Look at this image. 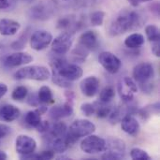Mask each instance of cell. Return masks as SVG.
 Listing matches in <instances>:
<instances>
[{
    "instance_id": "obj_1",
    "label": "cell",
    "mask_w": 160,
    "mask_h": 160,
    "mask_svg": "<svg viewBox=\"0 0 160 160\" xmlns=\"http://www.w3.org/2000/svg\"><path fill=\"white\" fill-rule=\"evenodd\" d=\"M142 22V17L139 13L133 10L124 9L112 22L109 27V34L112 37L125 34L140 27Z\"/></svg>"
},
{
    "instance_id": "obj_2",
    "label": "cell",
    "mask_w": 160,
    "mask_h": 160,
    "mask_svg": "<svg viewBox=\"0 0 160 160\" xmlns=\"http://www.w3.org/2000/svg\"><path fill=\"white\" fill-rule=\"evenodd\" d=\"M51 66L52 68V72L58 74L59 76L69 82H74L79 80L83 74L82 68H80L76 64L68 63L62 57L54 58L52 61Z\"/></svg>"
},
{
    "instance_id": "obj_3",
    "label": "cell",
    "mask_w": 160,
    "mask_h": 160,
    "mask_svg": "<svg viewBox=\"0 0 160 160\" xmlns=\"http://www.w3.org/2000/svg\"><path fill=\"white\" fill-rule=\"evenodd\" d=\"M14 76L17 80H34L43 82L49 80L51 72L43 66H29L17 70Z\"/></svg>"
},
{
    "instance_id": "obj_4",
    "label": "cell",
    "mask_w": 160,
    "mask_h": 160,
    "mask_svg": "<svg viewBox=\"0 0 160 160\" xmlns=\"http://www.w3.org/2000/svg\"><path fill=\"white\" fill-rule=\"evenodd\" d=\"M104 152L105 153L101 156L102 159H122L126 155L125 142L121 139L111 137L106 141V147Z\"/></svg>"
},
{
    "instance_id": "obj_5",
    "label": "cell",
    "mask_w": 160,
    "mask_h": 160,
    "mask_svg": "<svg viewBox=\"0 0 160 160\" xmlns=\"http://www.w3.org/2000/svg\"><path fill=\"white\" fill-rule=\"evenodd\" d=\"M95 131L96 126L91 121L86 119H78L70 125L68 131H67V133L78 141L80 138L91 135Z\"/></svg>"
},
{
    "instance_id": "obj_6",
    "label": "cell",
    "mask_w": 160,
    "mask_h": 160,
    "mask_svg": "<svg viewBox=\"0 0 160 160\" xmlns=\"http://www.w3.org/2000/svg\"><path fill=\"white\" fill-rule=\"evenodd\" d=\"M106 141L97 135H88L81 142V149L89 155H96L104 152Z\"/></svg>"
},
{
    "instance_id": "obj_7",
    "label": "cell",
    "mask_w": 160,
    "mask_h": 160,
    "mask_svg": "<svg viewBox=\"0 0 160 160\" xmlns=\"http://www.w3.org/2000/svg\"><path fill=\"white\" fill-rule=\"evenodd\" d=\"M155 69L152 64L147 62H142L135 66L133 69V78L134 81L139 82L142 86L147 85L148 82L154 77Z\"/></svg>"
},
{
    "instance_id": "obj_8",
    "label": "cell",
    "mask_w": 160,
    "mask_h": 160,
    "mask_svg": "<svg viewBox=\"0 0 160 160\" xmlns=\"http://www.w3.org/2000/svg\"><path fill=\"white\" fill-rule=\"evenodd\" d=\"M72 36L68 32H64L57 36L52 41V50L58 55H64L69 52L72 46Z\"/></svg>"
},
{
    "instance_id": "obj_9",
    "label": "cell",
    "mask_w": 160,
    "mask_h": 160,
    "mask_svg": "<svg viewBox=\"0 0 160 160\" xmlns=\"http://www.w3.org/2000/svg\"><path fill=\"white\" fill-rule=\"evenodd\" d=\"M98 62L104 68V69L111 74L117 73L122 67L121 60L115 54L110 52H103L99 53Z\"/></svg>"
},
{
    "instance_id": "obj_10",
    "label": "cell",
    "mask_w": 160,
    "mask_h": 160,
    "mask_svg": "<svg viewBox=\"0 0 160 160\" xmlns=\"http://www.w3.org/2000/svg\"><path fill=\"white\" fill-rule=\"evenodd\" d=\"M52 36L50 32L38 30L32 34L30 38V45L33 50L39 52L46 49L52 43Z\"/></svg>"
},
{
    "instance_id": "obj_11",
    "label": "cell",
    "mask_w": 160,
    "mask_h": 160,
    "mask_svg": "<svg viewBox=\"0 0 160 160\" xmlns=\"http://www.w3.org/2000/svg\"><path fill=\"white\" fill-rule=\"evenodd\" d=\"M15 148L16 152L20 156L29 155L35 152L37 148V142L32 137L27 135H20L15 141Z\"/></svg>"
},
{
    "instance_id": "obj_12",
    "label": "cell",
    "mask_w": 160,
    "mask_h": 160,
    "mask_svg": "<svg viewBox=\"0 0 160 160\" xmlns=\"http://www.w3.org/2000/svg\"><path fill=\"white\" fill-rule=\"evenodd\" d=\"M32 61H33V57L29 53L17 52L9 55H7L3 60V64L8 68H16L19 66L27 65Z\"/></svg>"
},
{
    "instance_id": "obj_13",
    "label": "cell",
    "mask_w": 160,
    "mask_h": 160,
    "mask_svg": "<svg viewBox=\"0 0 160 160\" xmlns=\"http://www.w3.org/2000/svg\"><path fill=\"white\" fill-rule=\"evenodd\" d=\"M54 8L50 3H39L29 10V16L32 19L39 20V21H45L52 17L53 14Z\"/></svg>"
},
{
    "instance_id": "obj_14",
    "label": "cell",
    "mask_w": 160,
    "mask_h": 160,
    "mask_svg": "<svg viewBox=\"0 0 160 160\" xmlns=\"http://www.w3.org/2000/svg\"><path fill=\"white\" fill-rule=\"evenodd\" d=\"M82 93L87 98L95 97L99 88V80L96 76H89L83 79L80 83Z\"/></svg>"
},
{
    "instance_id": "obj_15",
    "label": "cell",
    "mask_w": 160,
    "mask_h": 160,
    "mask_svg": "<svg viewBox=\"0 0 160 160\" xmlns=\"http://www.w3.org/2000/svg\"><path fill=\"white\" fill-rule=\"evenodd\" d=\"M72 102L70 100H68L65 104L63 105H56L53 106L50 112L49 115L52 120H60L62 118H66L70 116L73 113V107H72Z\"/></svg>"
},
{
    "instance_id": "obj_16",
    "label": "cell",
    "mask_w": 160,
    "mask_h": 160,
    "mask_svg": "<svg viewBox=\"0 0 160 160\" xmlns=\"http://www.w3.org/2000/svg\"><path fill=\"white\" fill-rule=\"evenodd\" d=\"M121 128L124 132L130 136H137L141 129L139 122L132 114H127L121 119Z\"/></svg>"
},
{
    "instance_id": "obj_17",
    "label": "cell",
    "mask_w": 160,
    "mask_h": 160,
    "mask_svg": "<svg viewBox=\"0 0 160 160\" xmlns=\"http://www.w3.org/2000/svg\"><path fill=\"white\" fill-rule=\"evenodd\" d=\"M98 39L95 31H85L79 38V45L88 51H94L98 48Z\"/></svg>"
},
{
    "instance_id": "obj_18",
    "label": "cell",
    "mask_w": 160,
    "mask_h": 160,
    "mask_svg": "<svg viewBox=\"0 0 160 160\" xmlns=\"http://www.w3.org/2000/svg\"><path fill=\"white\" fill-rule=\"evenodd\" d=\"M21 114L20 110L11 104H6L0 107V121L13 122L19 118Z\"/></svg>"
},
{
    "instance_id": "obj_19",
    "label": "cell",
    "mask_w": 160,
    "mask_h": 160,
    "mask_svg": "<svg viewBox=\"0 0 160 160\" xmlns=\"http://www.w3.org/2000/svg\"><path fill=\"white\" fill-rule=\"evenodd\" d=\"M21 28V24L10 19H0V34L2 36H13Z\"/></svg>"
},
{
    "instance_id": "obj_20",
    "label": "cell",
    "mask_w": 160,
    "mask_h": 160,
    "mask_svg": "<svg viewBox=\"0 0 160 160\" xmlns=\"http://www.w3.org/2000/svg\"><path fill=\"white\" fill-rule=\"evenodd\" d=\"M144 37L140 33H133L127 37L125 39V45L129 49H139L144 44Z\"/></svg>"
},
{
    "instance_id": "obj_21",
    "label": "cell",
    "mask_w": 160,
    "mask_h": 160,
    "mask_svg": "<svg viewBox=\"0 0 160 160\" xmlns=\"http://www.w3.org/2000/svg\"><path fill=\"white\" fill-rule=\"evenodd\" d=\"M68 131L67 125L64 122L57 121L54 123L52 127H50V129L48 130V138H58V137H64Z\"/></svg>"
},
{
    "instance_id": "obj_22",
    "label": "cell",
    "mask_w": 160,
    "mask_h": 160,
    "mask_svg": "<svg viewBox=\"0 0 160 160\" xmlns=\"http://www.w3.org/2000/svg\"><path fill=\"white\" fill-rule=\"evenodd\" d=\"M94 105L96 108L97 116L101 119L108 118L113 109V106L110 105V103H104L101 101H97L94 103Z\"/></svg>"
},
{
    "instance_id": "obj_23",
    "label": "cell",
    "mask_w": 160,
    "mask_h": 160,
    "mask_svg": "<svg viewBox=\"0 0 160 160\" xmlns=\"http://www.w3.org/2000/svg\"><path fill=\"white\" fill-rule=\"evenodd\" d=\"M38 98L40 104L48 105L53 102V94L49 86H41L38 93Z\"/></svg>"
},
{
    "instance_id": "obj_24",
    "label": "cell",
    "mask_w": 160,
    "mask_h": 160,
    "mask_svg": "<svg viewBox=\"0 0 160 160\" xmlns=\"http://www.w3.org/2000/svg\"><path fill=\"white\" fill-rule=\"evenodd\" d=\"M55 157V153L49 149L47 151H43L41 153H38V154H35L32 153V154H29V155H25V156H20V158L21 159H40V160H50L52 159L53 158Z\"/></svg>"
},
{
    "instance_id": "obj_25",
    "label": "cell",
    "mask_w": 160,
    "mask_h": 160,
    "mask_svg": "<svg viewBox=\"0 0 160 160\" xmlns=\"http://www.w3.org/2000/svg\"><path fill=\"white\" fill-rule=\"evenodd\" d=\"M41 121H42L41 120V116H40V113L38 112V110L30 111L24 116V122L30 128H37Z\"/></svg>"
},
{
    "instance_id": "obj_26",
    "label": "cell",
    "mask_w": 160,
    "mask_h": 160,
    "mask_svg": "<svg viewBox=\"0 0 160 160\" xmlns=\"http://www.w3.org/2000/svg\"><path fill=\"white\" fill-rule=\"evenodd\" d=\"M77 25L78 24L75 22V17L72 15H68V16H64L60 18L56 23V27L60 30H68Z\"/></svg>"
},
{
    "instance_id": "obj_27",
    "label": "cell",
    "mask_w": 160,
    "mask_h": 160,
    "mask_svg": "<svg viewBox=\"0 0 160 160\" xmlns=\"http://www.w3.org/2000/svg\"><path fill=\"white\" fill-rule=\"evenodd\" d=\"M118 91H119V95H120L121 98L124 100V102L128 103V102H130V101L133 100V98H134V93L131 92L126 86V84L124 83L123 81H121L118 83Z\"/></svg>"
},
{
    "instance_id": "obj_28",
    "label": "cell",
    "mask_w": 160,
    "mask_h": 160,
    "mask_svg": "<svg viewBox=\"0 0 160 160\" xmlns=\"http://www.w3.org/2000/svg\"><path fill=\"white\" fill-rule=\"evenodd\" d=\"M145 34L150 42L160 41L159 28L155 24H149L145 27Z\"/></svg>"
},
{
    "instance_id": "obj_29",
    "label": "cell",
    "mask_w": 160,
    "mask_h": 160,
    "mask_svg": "<svg viewBox=\"0 0 160 160\" xmlns=\"http://www.w3.org/2000/svg\"><path fill=\"white\" fill-rule=\"evenodd\" d=\"M88 52L89 51L86 50L85 48H83L82 46L81 45H78L73 51H72V57H73V60L75 62H80V63H82L85 61L86 57L88 56Z\"/></svg>"
},
{
    "instance_id": "obj_30",
    "label": "cell",
    "mask_w": 160,
    "mask_h": 160,
    "mask_svg": "<svg viewBox=\"0 0 160 160\" xmlns=\"http://www.w3.org/2000/svg\"><path fill=\"white\" fill-rule=\"evenodd\" d=\"M115 97V91L113 87L107 86L99 94V101L104 103H110Z\"/></svg>"
},
{
    "instance_id": "obj_31",
    "label": "cell",
    "mask_w": 160,
    "mask_h": 160,
    "mask_svg": "<svg viewBox=\"0 0 160 160\" xmlns=\"http://www.w3.org/2000/svg\"><path fill=\"white\" fill-rule=\"evenodd\" d=\"M29 32H30V28H27L21 36L20 38L14 41L12 44H11V48L13 50H22L24 48V46L26 45V42H27V38H28V36H29Z\"/></svg>"
},
{
    "instance_id": "obj_32",
    "label": "cell",
    "mask_w": 160,
    "mask_h": 160,
    "mask_svg": "<svg viewBox=\"0 0 160 160\" xmlns=\"http://www.w3.org/2000/svg\"><path fill=\"white\" fill-rule=\"evenodd\" d=\"M130 157L134 160H150L151 157L141 148H133L130 151Z\"/></svg>"
},
{
    "instance_id": "obj_33",
    "label": "cell",
    "mask_w": 160,
    "mask_h": 160,
    "mask_svg": "<svg viewBox=\"0 0 160 160\" xmlns=\"http://www.w3.org/2000/svg\"><path fill=\"white\" fill-rule=\"evenodd\" d=\"M104 17H105V13L101 10H98L95 11L91 14L90 16V22L91 24L94 26H100L103 23L104 21Z\"/></svg>"
},
{
    "instance_id": "obj_34",
    "label": "cell",
    "mask_w": 160,
    "mask_h": 160,
    "mask_svg": "<svg viewBox=\"0 0 160 160\" xmlns=\"http://www.w3.org/2000/svg\"><path fill=\"white\" fill-rule=\"evenodd\" d=\"M27 94H28L27 88H26L25 86L21 85V86L16 87V88L13 90V92H12V94H11V98H12L14 100H22V99H24V98H26Z\"/></svg>"
},
{
    "instance_id": "obj_35",
    "label": "cell",
    "mask_w": 160,
    "mask_h": 160,
    "mask_svg": "<svg viewBox=\"0 0 160 160\" xmlns=\"http://www.w3.org/2000/svg\"><path fill=\"white\" fill-rule=\"evenodd\" d=\"M159 111V104L157 103L153 106H147L143 109H142L141 111H139V113L140 115L142 116V119H146L148 116H150L152 114L153 112H158Z\"/></svg>"
},
{
    "instance_id": "obj_36",
    "label": "cell",
    "mask_w": 160,
    "mask_h": 160,
    "mask_svg": "<svg viewBox=\"0 0 160 160\" xmlns=\"http://www.w3.org/2000/svg\"><path fill=\"white\" fill-rule=\"evenodd\" d=\"M52 82L56 85H58L60 87H63V88H69V87L72 86V84H71V82L69 81H67L66 79L62 78L61 76H59L58 74H56L54 72H52Z\"/></svg>"
},
{
    "instance_id": "obj_37",
    "label": "cell",
    "mask_w": 160,
    "mask_h": 160,
    "mask_svg": "<svg viewBox=\"0 0 160 160\" xmlns=\"http://www.w3.org/2000/svg\"><path fill=\"white\" fill-rule=\"evenodd\" d=\"M81 111L85 116H92L96 113V108L94 103H83L81 106Z\"/></svg>"
},
{
    "instance_id": "obj_38",
    "label": "cell",
    "mask_w": 160,
    "mask_h": 160,
    "mask_svg": "<svg viewBox=\"0 0 160 160\" xmlns=\"http://www.w3.org/2000/svg\"><path fill=\"white\" fill-rule=\"evenodd\" d=\"M122 81L124 82V83L126 84V86H127L131 92H133L134 94L138 92V86H137V83H136V82L134 81V79H132V78H130V77H125Z\"/></svg>"
},
{
    "instance_id": "obj_39",
    "label": "cell",
    "mask_w": 160,
    "mask_h": 160,
    "mask_svg": "<svg viewBox=\"0 0 160 160\" xmlns=\"http://www.w3.org/2000/svg\"><path fill=\"white\" fill-rule=\"evenodd\" d=\"M27 103H28V105H30L32 107H38V105L40 103H39V100L38 98V94H31L27 98Z\"/></svg>"
},
{
    "instance_id": "obj_40",
    "label": "cell",
    "mask_w": 160,
    "mask_h": 160,
    "mask_svg": "<svg viewBox=\"0 0 160 160\" xmlns=\"http://www.w3.org/2000/svg\"><path fill=\"white\" fill-rule=\"evenodd\" d=\"M11 128L4 124H0V139L6 138L8 134H10Z\"/></svg>"
},
{
    "instance_id": "obj_41",
    "label": "cell",
    "mask_w": 160,
    "mask_h": 160,
    "mask_svg": "<svg viewBox=\"0 0 160 160\" xmlns=\"http://www.w3.org/2000/svg\"><path fill=\"white\" fill-rule=\"evenodd\" d=\"M50 127H51V126H50V124H49L47 121H41L40 124L38 126L37 129H38V131L40 132V133H47L48 130L50 129Z\"/></svg>"
},
{
    "instance_id": "obj_42",
    "label": "cell",
    "mask_w": 160,
    "mask_h": 160,
    "mask_svg": "<svg viewBox=\"0 0 160 160\" xmlns=\"http://www.w3.org/2000/svg\"><path fill=\"white\" fill-rule=\"evenodd\" d=\"M152 52L153 53L157 56H160V41H156V42H152Z\"/></svg>"
},
{
    "instance_id": "obj_43",
    "label": "cell",
    "mask_w": 160,
    "mask_h": 160,
    "mask_svg": "<svg viewBox=\"0 0 160 160\" xmlns=\"http://www.w3.org/2000/svg\"><path fill=\"white\" fill-rule=\"evenodd\" d=\"M8 92V86L5 83H0V99L6 95Z\"/></svg>"
},
{
    "instance_id": "obj_44",
    "label": "cell",
    "mask_w": 160,
    "mask_h": 160,
    "mask_svg": "<svg viewBox=\"0 0 160 160\" xmlns=\"http://www.w3.org/2000/svg\"><path fill=\"white\" fill-rule=\"evenodd\" d=\"M128 1L130 3L131 6L137 7V6H139L140 4H142L143 2H148V1H152V0H128Z\"/></svg>"
},
{
    "instance_id": "obj_45",
    "label": "cell",
    "mask_w": 160,
    "mask_h": 160,
    "mask_svg": "<svg viewBox=\"0 0 160 160\" xmlns=\"http://www.w3.org/2000/svg\"><path fill=\"white\" fill-rule=\"evenodd\" d=\"M9 7L8 0H0V9H5Z\"/></svg>"
},
{
    "instance_id": "obj_46",
    "label": "cell",
    "mask_w": 160,
    "mask_h": 160,
    "mask_svg": "<svg viewBox=\"0 0 160 160\" xmlns=\"http://www.w3.org/2000/svg\"><path fill=\"white\" fill-rule=\"evenodd\" d=\"M65 95H66L68 100L73 101V99H74V93H73L72 91H67V92L65 93Z\"/></svg>"
},
{
    "instance_id": "obj_47",
    "label": "cell",
    "mask_w": 160,
    "mask_h": 160,
    "mask_svg": "<svg viewBox=\"0 0 160 160\" xmlns=\"http://www.w3.org/2000/svg\"><path fill=\"white\" fill-rule=\"evenodd\" d=\"M7 158H8L7 154H6L4 151H1V150H0V160H6Z\"/></svg>"
},
{
    "instance_id": "obj_48",
    "label": "cell",
    "mask_w": 160,
    "mask_h": 160,
    "mask_svg": "<svg viewBox=\"0 0 160 160\" xmlns=\"http://www.w3.org/2000/svg\"><path fill=\"white\" fill-rule=\"evenodd\" d=\"M3 50H4V46H3L2 44H0V53L3 52ZM0 55H1V54H0Z\"/></svg>"
},
{
    "instance_id": "obj_49",
    "label": "cell",
    "mask_w": 160,
    "mask_h": 160,
    "mask_svg": "<svg viewBox=\"0 0 160 160\" xmlns=\"http://www.w3.org/2000/svg\"><path fill=\"white\" fill-rule=\"evenodd\" d=\"M23 1H27V2H32V1H34V0H23Z\"/></svg>"
},
{
    "instance_id": "obj_50",
    "label": "cell",
    "mask_w": 160,
    "mask_h": 160,
    "mask_svg": "<svg viewBox=\"0 0 160 160\" xmlns=\"http://www.w3.org/2000/svg\"><path fill=\"white\" fill-rule=\"evenodd\" d=\"M64 1H69V0H64Z\"/></svg>"
}]
</instances>
